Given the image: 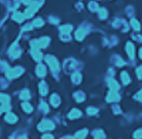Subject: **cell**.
<instances>
[{
    "mask_svg": "<svg viewBox=\"0 0 142 139\" xmlns=\"http://www.w3.org/2000/svg\"><path fill=\"white\" fill-rule=\"evenodd\" d=\"M20 71H22L21 68H14V69H11V70H8L7 71V76L9 78H13L15 76H18L19 74H21Z\"/></svg>",
    "mask_w": 142,
    "mask_h": 139,
    "instance_id": "1",
    "label": "cell"
},
{
    "mask_svg": "<svg viewBox=\"0 0 142 139\" xmlns=\"http://www.w3.org/2000/svg\"><path fill=\"white\" fill-rule=\"evenodd\" d=\"M40 129H52L53 128V124H52V122H50V121H44V122L42 123L41 125H40Z\"/></svg>",
    "mask_w": 142,
    "mask_h": 139,
    "instance_id": "2",
    "label": "cell"
},
{
    "mask_svg": "<svg viewBox=\"0 0 142 139\" xmlns=\"http://www.w3.org/2000/svg\"><path fill=\"white\" fill-rule=\"evenodd\" d=\"M6 120H7L8 122L13 123L17 120V118H16V116H15L14 114H12V113H8V114L6 115Z\"/></svg>",
    "mask_w": 142,
    "mask_h": 139,
    "instance_id": "3",
    "label": "cell"
},
{
    "mask_svg": "<svg viewBox=\"0 0 142 139\" xmlns=\"http://www.w3.org/2000/svg\"><path fill=\"white\" fill-rule=\"evenodd\" d=\"M24 17L21 13H19V12H16V13H14V15H13V19H15V20H17L19 22H21L23 19H24Z\"/></svg>",
    "mask_w": 142,
    "mask_h": 139,
    "instance_id": "4",
    "label": "cell"
},
{
    "mask_svg": "<svg viewBox=\"0 0 142 139\" xmlns=\"http://www.w3.org/2000/svg\"><path fill=\"white\" fill-rule=\"evenodd\" d=\"M37 74H38L39 76H43V75L45 74V68H44V66L39 65V66L37 67Z\"/></svg>",
    "mask_w": 142,
    "mask_h": 139,
    "instance_id": "5",
    "label": "cell"
},
{
    "mask_svg": "<svg viewBox=\"0 0 142 139\" xmlns=\"http://www.w3.org/2000/svg\"><path fill=\"white\" fill-rule=\"evenodd\" d=\"M0 101H1L2 103H7V102L9 101V97H8L7 95H1L0 94Z\"/></svg>",
    "mask_w": 142,
    "mask_h": 139,
    "instance_id": "6",
    "label": "cell"
},
{
    "mask_svg": "<svg viewBox=\"0 0 142 139\" xmlns=\"http://www.w3.org/2000/svg\"><path fill=\"white\" fill-rule=\"evenodd\" d=\"M23 108H24V110L26 112H31V110H32V107L29 105L28 103H24L23 104Z\"/></svg>",
    "mask_w": 142,
    "mask_h": 139,
    "instance_id": "7",
    "label": "cell"
},
{
    "mask_svg": "<svg viewBox=\"0 0 142 139\" xmlns=\"http://www.w3.org/2000/svg\"><path fill=\"white\" fill-rule=\"evenodd\" d=\"M28 98H29L28 91H23V93L21 94V99H28Z\"/></svg>",
    "mask_w": 142,
    "mask_h": 139,
    "instance_id": "8",
    "label": "cell"
},
{
    "mask_svg": "<svg viewBox=\"0 0 142 139\" xmlns=\"http://www.w3.org/2000/svg\"><path fill=\"white\" fill-rule=\"evenodd\" d=\"M33 24H34L35 26H41V25L43 24V22H42V20H40V19H36Z\"/></svg>",
    "mask_w": 142,
    "mask_h": 139,
    "instance_id": "9",
    "label": "cell"
},
{
    "mask_svg": "<svg viewBox=\"0 0 142 139\" xmlns=\"http://www.w3.org/2000/svg\"><path fill=\"white\" fill-rule=\"evenodd\" d=\"M79 115H80V113L78 110H74V111H72V113L70 114L71 117H77V116H79Z\"/></svg>",
    "mask_w": 142,
    "mask_h": 139,
    "instance_id": "10",
    "label": "cell"
},
{
    "mask_svg": "<svg viewBox=\"0 0 142 139\" xmlns=\"http://www.w3.org/2000/svg\"><path fill=\"white\" fill-rule=\"evenodd\" d=\"M29 2H30V0H23V3H25V4H28Z\"/></svg>",
    "mask_w": 142,
    "mask_h": 139,
    "instance_id": "11",
    "label": "cell"
},
{
    "mask_svg": "<svg viewBox=\"0 0 142 139\" xmlns=\"http://www.w3.org/2000/svg\"><path fill=\"white\" fill-rule=\"evenodd\" d=\"M1 111H2V110H1V109H0V113H1Z\"/></svg>",
    "mask_w": 142,
    "mask_h": 139,
    "instance_id": "12",
    "label": "cell"
}]
</instances>
